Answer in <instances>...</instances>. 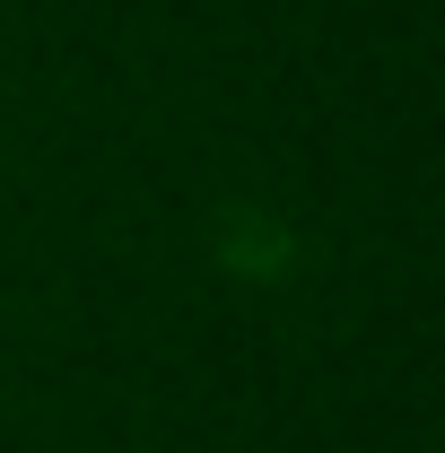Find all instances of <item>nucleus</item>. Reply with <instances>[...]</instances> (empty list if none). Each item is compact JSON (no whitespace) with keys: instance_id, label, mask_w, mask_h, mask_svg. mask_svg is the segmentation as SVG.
<instances>
[]
</instances>
